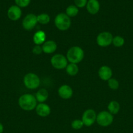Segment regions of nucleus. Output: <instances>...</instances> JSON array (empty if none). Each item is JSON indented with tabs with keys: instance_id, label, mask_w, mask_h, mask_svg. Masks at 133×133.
<instances>
[{
	"instance_id": "nucleus-22",
	"label": "nucleus",
	"mask_w": 133,
	"mask_h": 133,
	"mask_svg": "<svg viewBox=\"0 0 133 133\" xmlns=\"http://www.w3.org/2000/svg\"><path fill=\"white\" fill-rule=\"evenodd\" d=\"M125 44V39L121 36H116L113 38L112 44L116 48H121Z\"/></svg>"
},
{
	"instance_id": "nucleus-16",
	"label": "nucleus",
	"mask_w": 133,
	"mask_h": 133,
	"mask_svg": "<svg viewBox=\"0 0 133 133\" xmlns=\"http://www.w3.org/2000/svg\"><path fill=\"white\" fill-rule=\"evenodd\" d=\"M46 33L43 31H38L34 34L33 40L35 45H41L46 42Z\"/></svg>"
},
{
	"instance_id": "nucleus-13",
	"label": "nucleus",
	"mask_w": 133,
	"mask_h": 133,
	"mask_svg": "<svg viewBox=\"0 0 133 133\" xmlns=\"http://www.w3.org/2000/svg\"><path fill=\"white\" fill-rule=\"evenodd\" d=\"M98 74L100 79L103 81H108L112 77V70L109 66H102L99 68Z\"/></svg>"
},
{
	"instance_id": "nucleus-12",
	"label": "nucleus",
	"mask_w": 133,
	"mask_h": 133,
	"mask_svg": "<svg viewBox=\"0 0 133 133\" xmlns=\"http://www.w3.org/2000/svg\"><path fill=\"white\" fill-rule=\"evenodd\" d=\"M35 111L38 116L44 118L50 115L51 112V109L47 104L42 103L37 105L35 108Z\"/></svg>"
},
{
	"instance_id": "nucleus-3",
	"label": "nucleus",
	"mask_w": 133,
	"mask_h": 133,
	"mask_svg": "<svg viewBox=\"0 0 133 133\" xmlns=\"http://www.w3.org/2000/svg\"><path fill=\"white\" fill-rule=\"evenodd\" d=\"M56 27L60 31H66L71 25V20L65 13H59L54 19Z\"/></svg>"
},
{
	"instance_id": "nucleus-21",
	"label": "nucleus",
	"mask_w": 133,
	"mask_h": 133,
	"mask_svg": "<svg viewBox=\"0 0 133 133\" xmlns=\"http://www.w3.org/2000/svg\"><path fill=\"white\" fill-rule=\"evenodd\" d=\"M37 18L38 23L42 25L48 24L50 21V17L48 14H46V13H42V14H39L38 16H37Z\"/></svg>"
},
{
	"instance_id": "nucleus-14",
	"label": "nucleus",
	"mask_w": 133,
	"mask_h": 133,
	"mask_svg": "<svg viewBox=\"0 0 133 133\" xmlns=\"http://www.w3.org/2000/svg\"><path fill=\"white\" fill-rule=\"evenodd\" d=\"M86 6L87 12L92 15L97 14L100 10V3L98 0H88Z\"/></svg>"
},
{
	"instance_id": "nucleus-6",
	"label": "nucleus",
	"mask_w": 133,
	"mask_h": 133,
	"mask_svg": "<svg viewBox=\"0 0 133 133\" xmlns=\"http://www.w3.org/2000/svg\"><path fill=\"white\" fill-rule=\"evenodd\" d=\"M51 64L57 70H63L66 68L68 65V61L66 57L61 54L54 55L51 58Z\"/></svg>"
},
{
	"instance_id": "nucleus-23",
	"label": "nucleus",
	"mask_w": 133,
	"mask_h": 133,
	"mask_svg": "<svg viewBox=\"0 0 133 133\" xmlns=\"http://www.w3.org/2000/svg\"><path fill=\"white\" fill-rule=\"evenodd\" d=\"M108 85L110 89L115 90H117L119 88V83L117 79H114V78H111L108 81Z\"/></svg>"
},
{
	"instance_id": "nucleus-11",
	"label": "nucleus",
	"mask_w": 133,
	"mask_h": 133,
	"mask_svg": "<svg viewBox=\"0 0 133 133\" xmlns=\"http://www.w3.org/2000/svg\"><path fill=\"white\" fill-rule=\"evenodd\" d=\"M58 94L63 99H69L73 95V90L71 87L66 84L61 86L58 89Z\"/></svg>"
},
{
	"instance_id": "nucleus-8",
	"label": "nucleus",
	"mask_w": 133,
	"mask_h": 133,
	"mask_svg": "<svg viewBox=\"0 0 133 133\" xmlns=\"http://www.w3.org/2000/svg\"><path fill=\"white\" fill-rule=\"evenodd\" d=\"M96 119V114L93 109H87L83 112L82 117V121L83 125L86 127H90L93 125Z\"/></svg>"
},
{
	"instance_id": "nucleus-26",
	"label": "nucleus",
	"mask_w": 133,
	"mask_h": 133,
	"mask_svg": "<svg viewBox=\"0 0 133 133\" xmlns=\"http://www.w3.org/2000/svg\"><path fill=\"white\" fill-rule=\"evenodd\" d=\"M74 4L78 8H83L86 6L87 0H74Z\"/></svg>"
},
{
	"instance_id": "nucleus-19",
	"label": "nucleus",
	"mask_w": 133,
	"mask_h": 133,
	"mask_svg": "<svg viewBox=\"0 0 133 133\" xmlns=\"http://www.w3.org/2000/svg\"><path fill=\"white\" fill-rule=\"evenodd\" d=\"M66 72L68 75L70 76H74L78 73L79 69L76 64L70 63L66 66Z\"/></svg>"
},
{
	"instance_id": "nucleus-2",
	"label": "nucleus",
	"mask_w": 133,
	"mask_h": 133,
	"mask_svg": "<svg viewBox=\"0 0 133 133\" xmlns=\"http://www.w3.org/2000/svg\"><path fill=\"white\" fill-rule=\"evenodd\" d=\"M66 58L70 63L78 64L83 60L84 57V51L79 46H72L66 53Z\"/></svg>"
},
{
	"instance_id": "nucleus-25",
	"label": "nucleus",
	"mask_w": 133,
	"mask_h": 133,
	"mask_svg": "<svg viewBox=\"0 0 133 133\" xmlns=\"http://www.w3.org/2000/svg\"><path fill=\"white\" fill-rule=\"evenodd\" d=\"M16 5L20 8H25L30 4L31 0H14Z\"/></svg>"
},
{
	"instance_id": "nucleus-18",
	"label": "nucleus",
	"mask_w": 133,
	"mask_h": 133,
	"mask_svg": "<svg viewBox=\"0 0 133 133\" xmlns=\"http://www.w3.org/2000/svg\"><path fill=\"white\" fill-rule=\"evenodd\" d=\"M108 110L110 114L112 115L117 114L119 112L120 110V105L117 101H112L110 102L108 105Z\"/></svg>"
},
{
	"instance_id": "nucleus-28",
	"label": "nucleus",
	"mask_w": 133,
	"mask_h": 133,
	"mask_svg": "<svg viewBox=\"0 0 133 133\" xmlns=\"http://www.w3.org/2000/svg\"><path fill=\"white\" fill-rule=\"evenodd\" d=\"M3 131H4V127L2 123L0 122V133L3 132Z\"/></svg>"
},
{
	"instance_id": "nucleus-5",
	"label": "nucleus",
	"mask_w": 133,
	"mask_h": 133,
	"mask_svg": "<svg viewBox=\"0 0 133 133\" xmlns=\"http://www.w3.org/2000/svg\"><path fill=\"white\" fill-rule=\"evenodd\" d=\"M113 121V116L108 111H102L96 115V122L101 127H108Z\"/></svg>"
},
{
	"instance_id": "nucleus-4",
	"label": "nucleus",
	"mask_w": 133,
	"mask_h": 133,
	"mask_svg": "<svg viewBox=\"0 0 133 133\" xmlns=\"http://www.w3.org/2000/svg\"><path fill=\"white\" fill-rule=\"evenodd\" d=\"M23 81L25 87L30 90L36 89L40 84V78L33 73H29L26 74L23 77Z\"/></svg>"
},
{
	"instance_id": "nucleus-9",
	"label": "nucleus",
	"mask_w": 133,
	"mask_h": 133,
	"mask_svg": "<svg viewBox=\"0 0 133 133\" xmlns=\"http://www.w3.org/2000/svg\"><path fill=\"white\" fill-rule=\"evenodd\" d=\"M37 16L34 14H28L25 16L22 20V27L27 31H31L33 29L37 24Z\"/></svg>"
},
{
	"instance_id": "nucleus-1",
	"label": "nucleus",
	"mask_w": 133,
	"mask_h": 133,
	"mask_svg": "<svg viewBox=\"0 0 133 133\" xmlns=\"http://www.w3.org/2000/svg\"><path fill=\"white\" fill-rule=\"evenodd\" d=\"M18 105L22 110L31 111L35 109L37 105V101L33 95L25 94L20 97L18 99Z\"/></svg>"
},
{
	"instance_id": "nucleus-20",
	"label": "nucleus",
	"mask_w": 133,
	"mask_h": 133,
	"mask_svg": "<svg viewBox=\"0 0 133 133\" xmlns=\"http://www.w3.org/2000/svg\"><path fill=\"white\" fill-rule=\"evenodd\" d=\"M79 12L78 8L75 5H70L66 9V13L65 14L69 17V18H72L75 17L78 15Z\"/></svg>"
},
{
	"instance_id": "nucleus-24",
	"label": "nucleus",
	"mask_w": 133,
	"mask_h": 133,
	"mask_svg": "<svg viewBox=\"0 0 133 133\" xmlns=\"http://www.w3.org/2000/svg\"><path fill=\"white\" fill-rule=\"evenodd\" d=\"M83 123L82 119H74L71 123V127L74 130H79L83 127Z\"/></svg>"
},
{
	"instance_id": "nucleus-27",
	"label": "nucleus",
	"mask_w": 133,
	"mask_h": 133,
	"mask_svg": "<svg viewBox=\"0 0 133 133\" xmlns=\"http://www.w3.org/2000/svg\"><path fill=\"white\" fill-rule=\"evenodd\" d=\"M32 52L35 55H40L43 53V48L40 45H35L32 49Z\"/></svg>"
},
{
	"instance_id": "nucleus-10",
	"label": "nucleus",
	"mask_w": 133,
	"mask_h": 133,
	"mask_svg": "<svg viewBox=\"0 0 133 133\" xmlns=\"http://www.w3.org/2000/svg\"><path fill=\"white\" fill-rule=\"evenodd\" d=\"M22 14L21 8L17 5H12L7 10V16L11 21H17L21 18Z\"/></svg>"
},
{
	"instance_id": "nucleus-15",
	"label": "nucleus",
	"mask_w": 133,
	"mask_h": 133,
	"mask_svg": "<svg viewBox=\"0 0 133 133\" xmlns=\"http://www.w3.org/2000/svg\"><path fill=\"white\" fill-rule=\"evenodd\" d=\"M43 51L46 54H51L54 53L57 48V44L53 40H48L46 41L42 45Z\"/></svg>"
},
{
	"instance_id": "nucleus-17",
	"label": "nucleus",
	"mask_w": 133,
	"mask_h": 133,
	"mask_svg": "<svg viewBox=\"0 0 133 133\" xmlns=\"http://www.w3.org/2000/svg\"><path fill=\"white\" fill-rule=\"evenodd\" d=\"M48 97V92L45 88H40L37 92L35 98L39 103H44L47 100Z\"/></svg>"
},
{
	"instance_id": "nucleus-7",
	"label": "nucleus",
	"mask_w": 133,
	"mask_h": 133,
	"mask_svg": "<svg viewBox=\"0 0 133 133\" xmlns=\"http://www.w3.org/2000/svg\"><path fill=\"white\" fill-rule=\"evenodd\" d=\"M113 35L109 32L104 31L99 34L96 37V43L100 47L105 48L112 44Z\"/></svg>"
}]
</instances>
